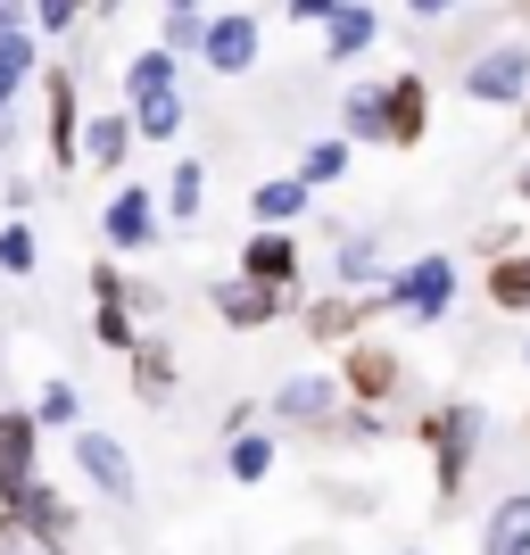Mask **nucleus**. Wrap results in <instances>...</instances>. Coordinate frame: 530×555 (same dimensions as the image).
Returning <instances> with one entry per match:
<instances>
[{
	"label": "nucleus",
	"mask_w": 530,
	"mask_h": 555,
	"mask_svg": "<svg viewBox=\"0 0 530 555\" xmlns=\"http://www.w3.org/2000/svg\"><path fill=\"white\" fill-rule=\"evenodd\" d=\"M42 133L59 175L83 166V83H75V67H42Z\"/></svg>",
	"instance_id": "39448f33"
},
{
	"label": "nucleus",
	"mask_w": 530,
	"mask_h": 555,
	"mask_svg": "<svg viewBox=\"0 0 530 555\" xmlns=\"http://www.w3.org/2000/svg\"><path fill=\"white\" fill-rule=\"evenodd\" d=\"M133 141H174L183 133V116H191V100L183 92H150V100H133Z\"/></svg>",
	"instance_id": "393cba45"
},
{
	"label": "nucleus",
	"mask_w": 530,
	"mask_h": 555,
	"mask_svg": "<svg viewBox=\"0 0 530 555\" xmlns=\"http://www.w3.org/2000/svg\"><path fill=\"white\" fill-rule=\"evenodd\" d=\"M42 481V423H34V406H9V415H0V514L17 506L25 489Z\"/></svg>",
	"instance_id": "6e6552de"
},
{
	"label": "nucleus",
	"mask_w": 530,
	"mask_h": 555,
	"mask_svg": "<svg viewBox=\"0 0 530 555\" xmlns=\"http://www.w3.org/2000/svg\"><path fill=\"white\" fill-rule=\"evenodd\" d=\"M34 423H42V431H83V390H75V382H42Z\"/></svg>",
	"instance_id": "c85d7f7f"
},
{
	"label": "nucleus",
	"mask_w": 530,
	"mask_h": 555,
	"mask_svg": "<svg viewBox=\"0 0 530 555\" xmlns=\"http://www.w3.org/2000/svg\"><path fill=\"white\" fill-rule=\"evenodd\" d=\"M332 282H340V291H382V282H390V274H382V241H373L365 224L332 249Z\"/></svg>",
	"instance_id": "6ab92c4d"
},
{
	"label": "nucleus",
	"mask_w": 530,
	"mask_h": 555,
	"mask_svg": "<svg viewBox=\"0 0 530 555\" xmlns=\"http://www.w3.org/2000/svg\"><path fill=\"white\" fill-rule=\"evenodd\" d=\"M266 59V25L249 9H208V42H199V67L208 75H249Z\"/></svg>",
	"instance_id": "0eeeda50"
},
{
	"label": "nucleus",
	"mask_w": 530,
	"mask_h": 555,
	"mask_svg": "<svg viewBox=\"0 0 530 555\" xmlns=\"http://www.w3.org/2000/svg\"><path fill=\"white\" fill-rule=\"evenodd\" d=\"M522 365H530V340H522Z\"/></svg>",
	"instance_id": "c03bdc74"
},
{
	"label": "nucleus",
	"mask_w": 530,
	"mask_h": 555,
	"mask_svg": "<svg viewBox=\"0 0 530 555\" xmlns=\"http://www.w3.org/2000/svg\"><path fill=\"white\" fill-rule=\"evenodd\" d=\"M199 199H208V166H199V158H183L174 175H166V199H158V208L174 216V224H191V216H199Z\"/></svg>",
	"instance_id": "cd10ccee"
},
{
	"label": "nucleus",
	"mask_w": 530,
	"mask_h": 555,
	"mask_svg": "<svg viewBox=\"0 0 530 555\" xmlns=\"http://www.w3.org/2000/svg\"><path fill=\"white\" fill-rule=\"evenodd\" d=\"M373 315H390V282H382V291H323V299H307V307H299L307 340H323V348L365 340Z\"/></svg>",
	"instance_id": "7ed1b4c3"
},
{
	"label": "nucleus",
	"mask_w": 530,
	"mask_h": 555,
	"mask_svg": "<svg viewBox=\"0 0 530 555\" xmlns=\"http://www.w3.org/2000/svg\"><path fill=\"white\" fill-rule=\"evenodd\" d=\"M232 274H249V282H274V291H299V232H282V224H257L249 241H241V266Z\"/></svg>",
	"instance_id": "4468645a"
},
{
	"label": "nucleus",
	"mask_w": 530,
	"mask_h": 555,
	"mask_svg": "<svg viewBox=\"0 0 530 555\" xmlns=\"http://www.w3.org/2000/svg\"><path fill=\"white\" fill-rule=\"evenodd\" d=\"M307 199H315V191H307L299 175H266V183L249 191V216H257V224H282V232H290V224L307 216Z\"/></svg>",
	"instance_id": "aec40b11"
},
{
	"label": "nucleus",
	"mask_w": 530,
	"mask_h": 555,
	"mask_svg": "<svg viewBox=\"0 0 530 555\" xmlns=\"http://www.w3.org/2000/svg\"><path fill=\"white\" fill-rule=\"evenodd\" d=\"M0 34H34V0H0Z\"/></svg>",
	"instance_id": "c9c22d12"
},
{
	"label": "nucleus",
	"mask_w": 530,
	"mask_h": 555,
	"mask_svg": "<svg viewBox=\"0 0 530 555\" xmlns=\"http://www.w3.org/2000/svg\"><path fill=\"white\" fill-rule=\"evenodd\" d=\"M166 9H191V17H208V0H166Z\"/></svg>",
	"instance_id": "58836bf2"
},
{
	"label": "nucleus",
	"mask_w": 530,
	"mask_h": 555,
	"mask_svg": "<svg viewBox=\"0 0 530 555\" xmlns=\"http://www.w3.org/2000/svg\"><path fill=\"white\" fill-rule=\"evenodd\" d=\"M332 440H348V448H373V440H382V406H340Z\"/></svg>",
	"instance_id": "72a5a7b5"
},
{
	"label": "nucleus",
	"mask_w": 530,
	"mask_h": 555,
	"mask_svg": "<svg viewBox=\"0 0 530 555\" xmlns=\"http://www.w3.org/2000/svg\"><path fill=\"white\" fill-rule=\"evenodd\" d=\"M514 17H522V25H530V0H514Z\"/></svg>",
	"instance_id": "37998d69"
},
{
	"label": "nucleus",
	"mask_w": 530,
	"mask_h": 555,
	"mask_svg": "<svg viewBox=\"0 0 530 555\" xmlns=\"http://www.w3.org/2000/svg\"><path fill=\"white\" fill-rule=\"evenodd\" d=\"M125 158H133V116H125V108H108V116H83V166L116 175Z\"/></svg>",
	"instance_id": "a211bd4d"
},
{
	"label": "nucleus",
	"mask_w": 530,
	"mask_h": 555,
	"mask_svg": "<svg viewBox=\"0 0 530 555\" xmlns=\"http://www.w3.org/2000/svg\"><path fill=\"white\" fill-rule=\"evenodd\" d=\"M199 42H208V17H191V9H166L158 50H174V59H199Z\"/></svg>",
	"instance_id": "2f4dec72"
},
{
	"label": "nucleus",
	"mask_w": 530,
	"mask_h": 555,
	"mask_svg": "<svg viewBox=\"0 0 530 555\" xmlns=\"http://www.w3.org/2000/svg\"><path fill=\"white\" fill-rule=\"evenodd\" d=\"M332 9H340V0H290V17H299V25H323Z\"/></svg>",
	"instance_id": "e433bc0d"
},
{
	"label": "nucleus",
	"mask_w": 530,
	"mask_h": 555,
	"mask_svg": "<svg viewBox=\"0 0 530 555\" xmlns=\"http://www.w3.org/2000/svg\"><path fill=\"white\" fill-rule=\"evenodd\" d=\"M406 9H415V17H448V9H456V0H406Z\"/></svg>",
	"instance_id": "4c0bfd02"
},
{
	"label": "nucleus",
	"mask_w": 530,
	"mask_h": 555,
	"mask_svg": "<svg viewBox=\"0 0 530 555\" xmlns=\"http://www.w3.org/2000/svg\"><path fill=\"white\" fill-rule=\"evenodd\" d=\"M158 191L150 183H116V199H108V216H100V241L108 249H150L158 241Z\"/></svg>",
	"instance_id": "ddd939ff"
},
{
	"label": "nucleus",
	"mask_w": 530,
	"mask_h": 555,
	"mask_svg": "<svg viewBox=\"0 0 530 555\" xmlns=\"http://www.w3.org/2000/svg\"><path fill=\"white\" fill-rule=\"evenodd\" d=\"M348 158H357V141H348V133L307 141V150H299V183H307V191H332V183L348 175Z\"/></svg>",
	"instance_id": "5701e85b"
},
{
	"label": "nucleus",
	"mask_w": 530,
	"mask_h": 555,
	"mask_svg": "<svg viewBox=\"0 0 530 555\" xmlns=\"http://www.w3.org/2000/svg\"><path fill=\"white\" fill-rule=\"evenodd\" d=\"M522 440H530V423H522Z\"/></svg>",
	"instance_id": "a18cd8bd"
},
{
	"label": "nucleus",
	"mask_w": 530,
	"mask_h": 555,
	"mask_svg": "<svg viewBox=\"0 0 530 555\" xmlns=\"http://www.w3.org/2000/svg\"><path fill=\"white\" fill-rule=\"evenodd\" d=\"M42 266V241H34V224H0V274H34Z\"/></svg>",
	"instance_id": "7c9ffc66"
},
{
	"label": "nucleus",
	"mask_w": 530,
	"mask_h": 555,
	"mask_svg": "<svg viewBox=\"0 0 530 555\" xmlns=\"http://www.w3.org/2000/svg\"><path fill=\"white\" fill-rule=\"evenodd\" d=\"M448 299H456V257H439V249L390 274V307L406 315V324H439V315H448Z\"/></svg>",
	"instance_id": "423d86ee"
},
{
	"label": "nucleus",
	"mask_w": 530,
	"mask_h": 555,
	"mask_svg": "<svg viewBox=\"0 0 530 555\" xmlns=\"http://www.w3.org/2000/svg\"><path fill=\"white\" fill-rule=\"evenodd\" d=\"M481 555H530V489L497 498V514H489V531H481Z\"/></svg>",
	"instance_id": "4be33fe9"
},
{
	"label": "nucleus",
	"mask_w": 530,
	"mask_h": 555,
	"mask_svg": "<svg viewBox=\"0 0 530 555\" xmlns=\"http://www.w3.org/2000/svg\"><path fill=\"white\" fill-rule=\"evenodd\" d=\"M464 100L481 108H522L530 100V34H497L464 59Z\"/></svg>",
	"instance_id": "f03ea898"
},
{
	"label": "nucleus",
	"mask_w": 530,
	"mask_h": 555,
	"mask_svg": "<svg viewBox=\"0 0 530 555\" xmlns=\"http://www.w3.org/2000/svg\"><path fill=\"white\" fill-rule=\"evenodd\" d=\"M150 92H183V75H174V50H133L125 59V100H150Z\"/></svg>",
	"instance_id": "b1692460"
},
{
	"label": "nucleus",
	"mask_w": 530,
	"mask_h": 555,
	"mask_svg": "<svg viewBox=\"0 0 530 555\" xmlns=\"http://www.w3.org/2000/svg\"><path fill=\"white\" fill-rule=\"evenodd\" d=\"M340 373H290L274 390V415L299 423V431H315V440H332V423H340Z\"/></svg>",
	"instance_id": "1a4fd4ad"
},
{
	"label": "nucleus",
	"mask_w": 530,
	"mask_h": 555,
	"mask_svg": "<svg viewBox=\"0 0 530 555\" xmlns=\"http://www.w3.org/2000/svg\"><path fill=\"white\" fill-rule=\"evenodd\" d=\"M473 249H481L489 266H497V257H514V249H522V224H481V241H473Z\"/></svg>",
	"instance_id": "f704fd0d"
},
{
	"label": "nucleus",
	"mask_w": 530,
	"mask_h": 555,
	"mask_svg": "<svg viewBox=\"0 0 530 555\" xmlns=\"http://www.w3.org/2000/svg\"><path fill=\"white\" fill-rule=\"evenodd\" d=\"M481 291H489V307H497V315H530V241H522L514 257H497V266H489Z\"/></svg>",
	"instance_id": "412c9836"
},
{
	"label": "nucleus",
	"mask_w": 530,
	"mask_h": 555,
	"mask_svg": "<svg viewBox=\"0 0 530 555\" xmlns=\"http://www.w3.org/2000/svg\"><path fill=\"white\" fill-rule=\"evenodd\" d=\"M332 373H340L348 406H390V398L406 390V357H398V348H382V340H348Z\"/></svg>",
	"instance_id": "20e7f679"
},
{
	"label": "nucleus",
	"mask_w": 530,
	"mask_h": 555,
	"mask_svg": "<svg viewBox=\"0 0 530 555\" xmlns=\"http://www.w3.org/2000/svg\"><path fill=\"white\" fill-rule=\"evenodd\" d=\"M92 340L100 348H116V357H133V340H141V324H133V282L116 274V257H100L92 266Z\"/></svg>",
	"instance_id": "9d476101"
},
{
	"label": "nucleus",
	"mask_w": 530,
	"mask_h": 555,
	"mask_svg": "<svg viewBox=\"0 0 530 555\" xmlns=\"http://www.w3.org/2000/svg\"><path fill=\"white\" fill-rule=\"evenodd\" d=\"M92 17V0H34V34H75Z\"/></svg>",
	"instance_id": "473e14b6"
},
{
	"label": "nucleus",
	"mask_w": 530,
	"mask_h": 555,
	"mask_svg": "<svg viewBox=\"0 0 530 555\" xmlns=\"http://www.w3.org/2000/svg\"><path fill=\"white\" fill-rule=\"evenodd\" d=\"M431 133V83L423 75H390L382 83V150H415Z\"/></svg>",
	"instance_id": "f8f14e48"
},
{
	"label": "nucleus",
	"mask_w": 530,
	"mask_h": 555,
	"mask_svg": "<svg viewBox=\"0 0 530 555\" xmlns=\"http://www.w3.org/2000/svg\"><path fill=\"white\" fill-rule=\"evenodd\" d=\"M125 365H133V398H141V406H166V398H174V382H183V365H174V348H166L158 332H141Z\"/></svg>",
	"instance_id": "dca6fc26"
},
{
	"label": "nucleus",
	"mask_w": 530,
	"mask_h": 555,
	"mask_svg": "<svg viewBox=\"0 0 530 555\" xmlns=\"http://www.w3.org/2000/svg\"><path fill=\"white\" fill-rule=\"evenodd\" d=\"M0 555H67V531L25 522V514H0Z\"/></svg>",
	"instance_id": "bb28decb"
},
{
	"label": "nucleus",
	"mask_w": 530,
	"mask_h": 555,
	"mask_svg": "<svg viewBox=\"0 0 530 555\" xmlns=\"http://www.w3.org/2000/svg\"><path fill=\"white\" fill-rule=\"evenodd\" d=\"M415 440L431 448L439 506H456V498H464V473H473V456H481V406H431Z\"/></svg>",
	"instance_id": "f257e3e1"
},
{
	"label": "nucleus",
	"mask_w": 530,
	"mask_h": 555,
	"mask_svg": "<svg viewBox=\"0 0 530 555\" xmlns=\"http://www.w3.org/2000/svg\"><path fill=\"white\" fill-rule=\"evenodd\" d=\"M224 473H232L241 489H257L266 473H274V440H266V431H232V448H224Z\"/></svg>",
	"instance_id": "a878e982"
},
{
	"label": "nucleus",
	"mask_w": 530,
	"mask_h": 555,
	"mask_svg": "<svg viewBox=\"0 0 530 555\" xmlns=\"http://www.w3.org/2000/svg\"><path fill=\"white\" fill-rule=\"evenodd\" d=\"M108 9H116V0H92V17H108Z\"/></svg>",
	"instance_id": "79ce46f5"
},
{
	"label": "nucleus",
	"mask_w": 530,
	"mask_h": 555,
	"mask_svg": "<svg viewBox=\"0 0 530 555\" xmlns=\"http://www.w3.org/2000/svg\"><path fill=\"white\" fill-rule=\"evenodd\" d=\"M9 141H17V125H9V116H0V158H9Z\"/></svg>",
	"instance_id": "ea45409f"
},
{
	"label": "nucleus",
	"mask_w": 530,
	"mask_h": 555,
	"mask_svg": "<svg viewBox=\"0 0 530 555\" xmlns=\"http://www.w3.org/2000/svg\"><path fill=\"white\" fill-rule=\"evenodd\" d=\"M514 191H522V208H530V166H522V175H514Z\"/></svg>",
	"instance_id": "a19ab883"
},
{
	"label": "nucleus",
	"mask_w": 530,
	"mask_h": 555,
	"mask_svg": "<svg viewBox=\"0 0 530 555\" xmlns=\"http://www.w3.org/2000/svg\"><path fill=\"white\" fill-rule=\"evenodd\" d=\"M208 299H216V315H224L232 332H266V324H282V315H290V291H274V282H249V274H224Z\"/></svg>",
	"instance_id": "9b49d317"
},
{
	"label": "nucleus",
	"mask_w": 530,
	"mask_h": 555,
	"mask_svg": "<svg viewBox=\"0 0 530 555\" xmlns=\"http://www.w3.org/2000/svg\"><path fill=\"white\" fill-rule=\"evenodd\" d=\"M382 42V17H373L365 0H340L332 17H323V59H365Z\"/></svg>",
	"instance_id": "f3484780"
},
{
	"label": "nucleus",
	"mask_w": 530,
	"mask_h": 555,
	"mask_svg": "<svg viewBox=\"0 0 530 555\" xmlns=\"http://www.w3.org/2000/svg\"><path fill=\"white\" fill-rule=\"evenodd\" d=\"M340 133H348V141H382V83L340 92Z\"/></svg>",
	"instance_id": "c756f323"
},
{
	"label": "nucleus",
	"mask_w": 530,
	"mask_h": 555,
	"mask_svg": "<svg viewBox=\"0 0 530 555\" xmlns=\"http://www.w3.org/2000/svg\"><path fill=\"white\" fill-rule=\"evenodd\" d=\"M75 464H83V481L100 489V498H116V506H133L141 481H133V456L108 440V431H75Z\"/></svg>",
	"instance_id": "2eb2a0df"
}]
</instances>
